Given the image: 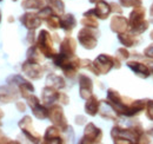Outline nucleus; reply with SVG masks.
Here are the masks:
<instances>
[{"instance_id": "37", "label": "nucleus", "mask_w": 153, "mask_h": 144, "mask_svg": "<svg viewBox=\"0 0 153 144\" xmlns=\"http://www.w3.org/2000/svg\"><path fill=\"white\" fill-rule=\"evenodd\" d=\"M144 53H145V56H146V57L151 58V59L153 60V44H152V45H150L149 47H146V49H145Z\"/></svg>"}, {"instance_id": "9", "label": "nucleus", "mask_w": 153, "mask_h": 144, "mask_svg": "<svg viewBox=\"0 0 153 144\" xmlns=\"http://www.w3.org/2000/svg\"><path fill=\"white\" fill-rule=\"evenodd\" d=\"M79 88H80V97L82 99H87L92 96V91H93V83L92 79L86 76V74H80L79 76Z\"/></svg>"}, {"instance_id": "35", "label": "nucleus", "mask_w": 153, "mask_h": 144, "mask_svg": "<svg viewBox=\"0 0 153 144\" xmlns=\"http://www.w3.org/2000/svg\"><path fill=\"white\" fill-rule=\"evenodd\" d=\"M34 40H36V38H34V30H30V32L27 34V41L31 45H34Z\"/></svg>"}, {"instance_id": "44", "label": "nucleus", "mask_w": 153, "mask_h": 144, "mask_svg": "<svg viewBox=\"0 0 153 144\" xmlns=\"http://www.w3.org/2000/svg\"><path fill=\"white\" fill-rule=\"evenodd\" d=\"M97 1H99V0H90V2H92V4H96Z\"/></svg>"}, {"instance_id": "8", "label": "nucleus", "mask_w": 153, "mask_h": 144, "mask_svg": "<svg viewBox=\"0 0 153 144\" xmlns=\"http://www.w3.org/2000/svg\"><path fill=\"white\" fill-rule=\"evenodd\" d=\"M21 70H22V72L28 78H32V79H39V78H41L42 77V73H44V70L40 66V64L32 63L30 60H26V62L22 63Z\"/></svg>"}, {"instance_id": "12", "label": "nucleus", "mask_w": 153, "mask_h": 144, "mask_svg": "<svg viewBox=\"0 0 153 144\" xmlns=\"http://www.w3.org/2000/svg\"><path fill=\"white\" fill-rule=\"evenodd\" d=\"M110 26H111V30L113 32L119 34V33L127 32L130 24H128V19H126L125 17H123V16H114L111 19Z\"/></svg>"}, {"instance_id": "38", "label": "nucleus", "mask_w": 153, "mask_h": 144, "mask_svg": "<svg viewBox=\"0 0 153 144\" xmlns=\"http://www.w3.org/2000/svg\"><path fill=\"white\" fill-rule=\"evenodd\" d=\"M16 106H17L18 111H20V112H24V111L26 110V105H25V103H22V102H17V103H16Z\"/></svg>"}, {"instance_id": "28", "label": "nucleus", "mask_w": 153, "mask_h": 144, "mask_svg": "<svg viewBox=\"0 0 153 144\" xmlns=\"http://www.w3.org/2000/svg\"><path fill=\"white\" fill-rule=\"evenodd\" d=\"M26 79H24L21 76L16 74V76H11V77L7 78V84H11V85H14V86H19Z\"/></svg>"}, {"instance_id": "15", "label": "nucleus", "mask_w": 153, "mask_h": 144, "mask_svg": "<svg viewBox=\"0 0 153 144\" xmlns=\"http://www.w3.org/2000/svg\"><path fill=\"white\" fill-rule=\"evenodd\" d=\"M96 4V7L92 8L94 17L99 19H106L110 16V13L112 12L111 5L108 2H106V1H104V0H99V1H97Z\"/></svg>"}, {"instance_id": "14", "label": "nucleus", "mask_w": 153, "mask_h": 144, "mask_svg": "<svg viewBox=\"0 0 153 144\" xmlns=\"http://www.w3.org/2000/svg\"><path fill=\"white\" fill-rule=\"evenodd\" d=\"M76 43L72 37L67 36L64 38V40L60 43V53L66 57H73L76 53Z\"/></svg>"}, {"instance_id": "36", "label": "nucleus", "mask_w": 153, "mask_h": 144, "mask_svg": "<svg viewBox=\"0 0 153 144\" xmlns=\"http://www.w3.org/2000/svg\"><path fill=\"white\" fill-rule=\"evenodd\" d=\"M110 5H111V10H112V12H115V13H121V12H123V8H121L118 4L111 2Z\"/></svg>"}, {"instance_id": "48", "label": "nucleus", "mask_w": 153, "mask_h": 144, "mask_svg": "<svg viewBox=\"0 0 153 144\" xmlns=\"http://www.w3.org/2000/svg\"><path fill=\"white\" fill-rule=\"evenodd\" d=\"M13 1H17V0H13Z\"/></svg>"}, {"instance_id": "21", "label": "nucleus", "mask_w": 153, "mask_h": 144, "mask_svg": "<svg viewBox=\"0 0 153 144\" xmlns=\"http://www.w3.org/2000/svg\"><path fill=\"white\" fill-rule=\"evenodd\" d=\"M46 83L47 85L54 88V89H64L66 86V83H65V79L61 77V76H58V74H54V73H50L46 78Z\"/></svg>"}, {"instance_id": "16", "label": "nucleus", "mask_w": 153, "mask_h": 144, "mask_svg": "<svg viewBox=\"0 0 153 144\" xmlns=\"http://www.w3.org/2000/svg\"><path fill=\"white\" fill-rule=\"evenodd\" d=\"M59 93L57 89L50 86V85H46L45 89L42 90L41 93V98H42V102L45 105H52L54 102L59 100Z\"/></svg>"}, {"instance_id": "43", "label": "nucleus", "mask_w": 153, "mask_h": 144, "mask_svg": "<svg viewBox=\"0 0 153 144\" xmlns=\"http://www.w3.org/2000/svg\"><path fill=\"white\" fill-rule=\"evenodd\" d=\"M2 117H4V112H2V110L0 109V121H1V118H2ZM0 124H1V123H0Z\"/></svg>"}, {"instance_id": "45", "label": "nucleus", "mask_w": 153, "mask_h": 144, "mask_svg": "<svg viewBox=\"0 0 153 144\" xmlns=\"http://www.w3.org/2000/svg\"><path fill=\"white\" fill-rule=\"evenodd\" d=\"M8 21H10V22H12V21H14V19L11 17V18H8Z\"/></svg>"}, {"instance_id": "46", "label": "nucleus", "mask_w": 153, "mask_h": 144, "mask_svg": "<svg viewBox=\"0 0 153 144\" xmlns=\"http://www.w3.org/2000/svg\"><path fill=\"white\" fill-rule=\"evenodd\" d=\"M150 36H151V39H153V31L151 32V34H150Z\"/></svg>"}, {"instance_id": "22", "label": "nucleus", "mask_w": 153, "mask_h": 144, "mask_svg": "<svg viewBox=\"0 0 153 144\" xmlns=\"http://www.w3.org/2000/svg\"><path fill=\"white\" fill-rule=\"evenodd\" d=\"M135 36L137 34H134V33L124 32V33H119L118 34V39L125 47H132V46H135V44L138 43V39H137Z\"/></svg>"}, {"instance_id": "40", "label": "nucleus", "mask_w": 153, "mask_h": 144, "mask_svg": "<svg viewBox=\"0 0 153 144\" xmlns=\"http://www.w3.org/2000/svg\"><path fill=\"white\" fill-rule=\"evenodd\" d=\"M0 143H16V142H12V141H8V138H6L4 135H2V132H1V130H0Z\"/></svg>"}, {"instance_id": "31", "label": "nucleus", "mask_w": 153, "mask_h": 144, "mask_svg": "<svg viewBox=\"0 0 153 144\" xmlns=\"http://www.w3.org/2000/svg\"><path fill=\"white\" fill-rule=\"evenodd\" d=\"M146 116L149 119L153 121V100L152 99H147L146 100Z\"/></svg>"}, {"instance_id": "19", "label": "nucleus", "mask_w": 153, "mask_h": 144, "mask_svg": "<svg viewBox=\"0 0 153 144\" xmlns=\"http://www.w3.org/2000/svg\"><path fill=\"white\" fill-rule=\"evenodd\" d=\"M60 20V28H62L65 32H71L76 26V20L73 14H64L59 17Z\"/></svg>"}, {"instance_id": "6", "label": "nucleus", "mask_w": 153, "mask_h": 144, "mask_svg": "<svg viewBox=\"0 0 153 144\" xmlns=\"http://www.w3.org/2000/svg\"><path fill=\"white\" fill-rule=\"evenodd\" d=\"M101 138H102V131H101V129L97 128L93 123H88L87 125L85 126L84 136L79 141V143L81 144L100 143L101 142Z\"/></svg>"}, {"instance_id": "10", "label": "nucleus", "mask_w": 153, "mask_h": 144, "mask_svg": "<svg viewBox=\"0 0 153 144\" xmlns=\"http://www.w3.org/2000/svg\"><path fill=\"white\" fill-rule=\"evenodd\" d=\"M21 24L27 28V30H36L41 25L42 19L38 16V13H32V12H26L20 17Z\"/></svg>"}, {"instance_id": "18", "label": "nucleus", "mask_w": 153, "mask_h": 144, "mask_svg": "<svg viewBox=\"0 0 153 144\" xmlns=\"http://www.w3.org/2000/svg\"><path fill=\"white\" fill-rule=\"evenodd\" d=\"M99 113H100V116H101L102 118H105V119L115 121V119L118 118V112L107 103V100H102V102L100 103Z\"/></svg>"}, {"instance_id": "24", "label": "nucleus", "mask_w": 153, "mask_h": 144, "mask_svg": "<svg viewBox=\"0 0 153 144\" xmlns=\"http://www.w3.org/2000/svg\"><path fill=\"white\" fill-rule=\"evenodd\" d=\"M45 0H24L21 2V6L25 10H40L44 7Z\"/></svg>"}, {"instance_id": "20", "label": "nucleus", "mask_w": 153, "mask_h": 144, "mask_svg": "<svg viewBox=\"0 0 153 144\" xmlns=\"http://www.w3.org/2000/svg\"><path fill=\"white\" fill-rule=\"evenodd\" d=\"M99 109H100V102L98 100L96 96H91L90 98L86 99V104H85V112L90 116H96L97 113L99 112Z\"/></svg>"}, {"instance_id": "30", "label": "nucleus", "mask_w": 153, "mask_h": 144, "mask_svg": "<svg viewBox=\"0 0 153 144\" xmlns=\"http://www.w3.org/2000/svg\"><path fill=\"white\" fill-rule=\"evenodd\" d=\"M119 2L124 7H137L141 5V0H119Z\"/></svg>"}, {"instance_id": "4", "label": "nucleus", "mask_w": 153, "mask_h": 144, "mask_svg": "<svg viewBox=\"0 0 153 144\" xmlns=\"http://www.w3.org/2000/svg\"><path fill=\"white\" fill-rule=\"evenodd\" d=\"M96 28L91 27H84L78 33V40L82 45V47L87 50H93L98 43V32L94 31Z\"/></svg>"}, {"instance_id": "33", "label": "nucleus", "mask_w": 153, "mask_h": 144, "mask_svg": "<svg viewBox=\"0 0 153 144\" xmlns=\"http://www.w3.org/2000/svg\"><path fill=\"white\" fill-rule=\"evenodd\" d=\"M26 99H27V103H28V105L31 106V109L33 108V106H36L37 104H39V103H40V102H39V99H38V97H36L33 93H32V94H30V96H28Z\"/></svg>"}, {"instance_id": "1", "label": "nucleus", "mask_w": 153, "mask_h": 144, "mask_svg": "<svg viewBox=\"0 0 153 144\" xmlns=\"http://www.w3.org/2000/svg\"><path fill=\"white\" fill-rule=\"evenodd\" d=\"M145 13H146V10L141 7V5L134 7V10L130 13L128 24H130L131 31L134 34H141L149 28L150 22L145 20Z\"/></svg>"}, {"instance_id": "25", "label": "nucleus", "mask_w": 153, "mask_h": 144, "mask_svg": "<svg viewBox=\"0 0 153 144\" xmlns=\"http://www.w3.org/2000/svg\"><path fill=\"white\" fill-rule=\"evenodd\" d=\"M32 112L38 119H45L48 117V109L45 105H41L40 103L32 108Z\"/></svg>"}, {"instance_id": "42", "label": "nucleus", "mask_w": 153, "mask_h": 144, "mask_svg": "<svg viewBox=\"0 0 153 144\" xmlns=\"http://www.w3.org/2000/svg\"><path fill=\"white\" fill-rule=\"evenodd\" d=\"M150 16L153 17V4H152V6H151V8H150Z\"/></svg>"}, {"instance_id": "2", "label": "nucleus", "mask_w": 153, "mask_h": 144, "mask_svg": "<svg viewBox=\"0 0 153 144\" xmlns=\"http://www.w3.org/2000/svg\"><path fill=\"white\" fill-rule=\"evenodd\" d=\"M93 63V68H94V74H106L111 71L113 68L114 69H120L121 64L120 60L118 58L107 56V54H100L98 56Z\"/></svg>"}, {"instance_id": "27", "label": "nucleus", "mask_w": 153, "mask_h": 144, "mask_svg": "<svg viewBox=\"0 0 153 144\" xmlns=\"http://www.w3.org/2000/svg\"><path fill=\"white\" fill-rule=\"evenodd\" d=\"M54 14H57V12L53 10L52 6H44V7L40 8V11L38 12V16L42 20H47L48 18H51L52 16H54Z\"/></svg>"}, {"instance_id": "7", "label": "nucleus", "mask_w": 153, "mask_h": 144, "mask_svg": "<svg viewBox=\"0 0 153 144\" xmlns=\"http://www.w3.org/2000/svg\"><path fill=\"white\" fill-rule=\"evenodd\" d=\"M19 128L31 142H33V143L40 142L41 137H40V135H39L38 132L33 129V126H32V118L30 116H25L22 119H20Z\"/></svg>"}, {"instance_id": "11", "label": "nucleus", "mask_w": 153, "mask_h": 144, "mask_svg": "<svg viewBox=\"0 0 153 144\" xmlns=\"http://www.w3.org/2000/svg\"><path fill=\"white\" fill-rule=\"evenodd\" d=\"M19 93L14 85L7 84L5 86H0V103H11L13 100H17Z\"/></svg>"}, {"instance_id": "3", "label": "nucleus", "mask_w": 153, "mask_h": 144, "mask_svg": "<svg viewBox=\"0 0 153 144\" xmlns=\"http://www.w3.org/2000/svg\"><path fill=\"white\" fill-rule=\"evenodd\" d=\"M37 46L40 50V52L44 54L46 58H53L56 56V51L53 47V40L52 36L46 31V30H41L38 36L37 40Z\"/></svg>"}, {"instance_id": "13", "label": "nucleus", "mask_w": 153, "mask_h": 144, "mask_svg": "<svg viewBox=\"0 0 153 144\" xmlns=\"http://www.w3.org/2000/svg\"><path fill=\"white\" fill-rule=\"evenodd\" d=\"M61 129L58 126L53 125L47 128L45 136H44V143H64V138L60 134Z\"/></svg>"}, {"instance_id": "41", "label": "nucleus", "mask_w": 153, "mask_h": 144, "mask_svg": "<svg viewBox=\"0 0 153 144\" xmlns=\"http://www.w3.org/2000/svg\"><path fill=\"white\" fill-rule=\"evenodd\" d=\"M147 134H149V135H151V136H152V137H153V128H151V129H149V131H147Z\"/></svg>"}, {"instance_id": "39", "label": "nucleus", "mask_w": 153, "mask_h": 144, "mask_svg": "<svg viewBox=\"0 0 153 144\" xmlns=\"http://www.w3.org/2000/svg\"><path fill=\"white\" fill-rule=\"evenodd\" d=\"M86 122V118L84 117V116H76V123L78 125H81V124H84Z\"/></svg>"}, {"instance_id": "32", "label": "nucleus", "mask_w": 153, "mask_h": 144, "mask_svg": "<svg viewBox=\"0 0 153 144\" xmlns=\"http://www.w3.org/2000/svg\"><path fill=\"white\" fill-rule=\"evenodd\" d=\"M117 56H118V58H120V59H123V60H126V59L130 57V52H128L125 47H121V49H119V50L117 51Z\"/></svg>"}, {"instance_id": "5", "label": "nucleus", "mask_w": 153, "mask_h": 144, "mask_svg": "<svg viewBox=\"0 0 153 144\" xmlns=\"http://www.w3.org/2000/svg\"><path fill=\"white\" fill-rule=\"evenodd\" d=\"M48 118L53 123V125L61 129V131H66L68 129V124L66 121V117L64 115V110L60 105L54 104L48 109Z\"/></svg>"}, {"instance_id": "26", "label": "nucleus", "mask_w": 153, "mask_h": 144, "mask_svg": "<svg viewBox=\"0 0 153 144\" xmlns=\"http://www.w3.org/2000/svg\"><path fill=\"white\" fill-rule=\"evenodd\" d=\"M81 25L85 27H91V28H98V21L93 14H84V18L81 19Z\"/></svg>"}, {"instance_id": "47", "label": "nucleus", "mask_w": 153, "mask_h": 144, "mask_svg": "<svg viewBox=\"0 0 153 144\" xmlns=\"http://www.w3.org/2000/svg\"><path fill=\"white\" fill-rule=\"evenodd\" d=\"M0 21H1V12H0Z\"/></svg>"}, {"instance_id": "23", "label": "nucleus", "mask_w": 153, "mask_h": 144, "mask_svg": "<svg viewBox=\"0 0 153 144\" xmlns=\"http://www.w3.org/2000/svg\"><path fill=\"white\" fill-rule=\"evenodd\" d=\"M41 52L38 49V46L36 45H32L28 51H27V60L32 62V63H37V64H40L41 60H42V56H41Z\"/></svg>"}, {"instance_id": "17", "label": "nucleus", "mask_w": 153, "mask_h": 144, "mask_svg": "<svg viewBox=\"0 0 153 144\" xmlns=\"http://www.w3.org/2000/svg\"><path fill=\"white\" fill-rule=\"evenodd\" d=\"M127 66L135 72L137 76L140 78H147L151 74V69L140 62H127Z\"/></svg>"}, {"instance_id": "29", "label": "nucleus", "mask_w": 153, "mask_h": 144, "mask_svg": "<svg viewBox=\"0 0 153 144\" xmlns=\"http://www.w3.org/2000/svg\"><path fill=\"white\" fill-rule=\"evenodd\" d=\"M46 22H47V25H48L51 28H53V30L60 27V20H59L58 14H54V16H52L51 18H48L46 20Z\"/></svg>"}, {"instance_id": "49", "label": "nucleus", "mask_w": 153, "mask_h": 144, "mask_svg": "<svg viewBox=\"0 0 153 144\" xmlns=\"http://www.w3.org/2000/svg\"><path fill=\"white\" fill-rule=\"evenodd\" d=\"M0 1H2V0H0Z\"/></svg>"}, {"instance_id": "34", "label": "nucleus", "mask_w": 153, "mask_h": 144, "mask_svg": "<svg viewBox=\"0 0 153 144\" xmlns=\"http://www.w3.org/2000/svg\"><path fill=\"white\" fill-rule=\"evenodd\" d=\"M59 102H60L61 104L66 105V104H68V102H70V98H68V96H67L66 93H64V92H60V93H59Z\"/></svg>"}]
</instances>
